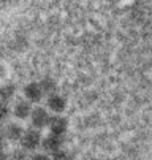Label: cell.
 <instances>
[{"instance_id":"30bf717a","label":"cell","mask_w":152,"mask_h":160,"mask_svg":"<svg viewBox=\"0 0 152 160\" xmlns=\"http://www.w3.org/2000/svg\"><path fill=\"white\" fill-rule=\"evenodd\" d=\"M40 87H41V90H43V94H49L51 90H54L56 89V84H54V81L52 79H43L41 82H40Z\"/></svg>"},{"instance_id":"52a82bcc","label":"cell","mask_w":152,"mask_h":160,"mask_svg":"<svg viewBox=\"0 0 152 160\" xmlns=\"http://www.w3.org/2000/svg\"><path fill=\"white\" fill-rule=\"evenodd\" d=\"M13 111H14V116H16V118H19V119H26L27 116H30V112H32V109H30V103L26 102V100H19V102H16Z\"/></svg>"},{"instance_id":"7a4b0ae2","label":"cell","mask_w":152,"mask_h":160,"mask_svg":"<svg viewBox=\"0 0 152 160\" xmlns=\"http://www.w3.org/2000/svg\"><path fill=\"white\" fill-rule=\"evenodd\" d=\"M30 116H32V125L35 128H43L49 124V114L43 108H35L30 112Z\"/></svg>"},{"instance_id":"8fae6325","label":"cell","mask_w":152,"mask_h":160,"mask_svg":"<svg viewBox=\"0 0 152 160\" xmlns=\"http://www.w3.org/2000/svg\"><path fill=\"white\" fill-rule=\"evenodd\" d=\"M10 116V108L7 103H0V122L5 121Z\"/></svg>"},{"instance_id":"7c38bea8","label":"cell","mask_w":152,"mask_h":160,"mask_svg":"<svg viewBox=\"0 0 152 160\" xmlns=\"http://www.w3.org/2000/svg\"><path fill=\"white\" fill-rule=\"evenodd\" d=\"M11 160H27V154H26V151H22V149L13 151V154H11Z\"/></svg>"},{"instance_id":"4fadbf2b","label":"cell","mask_w":152,"mask_h":160,"mask_svg":"<svg viewBox=\"0 0 152 160\" xmlns=\"http://www.w3.org/2000/svg\"><path fill=\"white\" fill-rule=\"evenodd\" d=\"M52 160H70V155L65 152V151H57V152H54V155H52Z\"/></svg>"},{"instance_id":"9a60e30c","label":"cell","mask_w":152,"mask_h":160,"mask_svg":"<svg viewBox=\"0 0 152 160\" xmlns=\"http://www.w3.org/2000/svg\"><path fill=\"white\" fill-rule=\"evenodd\" d=\"M2 144H3V132L0 128V148H2Z\"/></svg>"},{"instance_id":"9c48e42d","label":"cell","mask_w":152,"mask_h":160,"mask_svg":"<svg viewBox=\"0 0 152 160\" xmlns=\"http://www.w3.org/2000/svg\"><path fill=\"white\" fill-rule=\"evenodd\" d=\"M14 90H16V87H14L13 84H7V86H3V87H0V98L7 102L8 98L13 97Z\"/></svg>"},{"instance_id":"ba28073f","label":"cell","mask_w":152,"mask_h":160,"mask_svg":"<svg viewBox=\"0 0 152 160\" xmlns=\"http://www.w3.org/2000/svg\"><path fill=\"white\" fill-rule=\"evenodd\" d=\"M5 135H7V138L11 140V141H17L22 138V135H24V128L21 127L19 124H8L7 130H5Z\"/></svg>"},{"instance_id":"5b68a950","label":"cell","mask_w":152,"mask_h":160,"mask_svg":"<svg viewBox=\"0 0 152 160\" xmlns=\"http://www.w3.org/2000/svg\"><path fill=\"white\" fill-rule=\"evenodd\" d=\"M24 95L27 97L29 102H40L43 97V90L38 82H30L24 87Z\"/></svg>"},{"instance_id":"277c9868","label":"cell","mask_w":152,"mask_h":160,"mask_svg":"<svg viewBox=\"0 0 152 160\" xmlns=\"http://www.w3.org/2000/svg\"><path fill=\"white\" fill-rule=\"evenodd\" d=\"M41 146H43V149L45 151H48V152H57V151H60V146H62V136H57V135H49V136H46L45 140L41 141Z\"/></svg>"},{"instance_id":"5bb4252c","label":"cell","mask_w":152,"mask_h":160,"mask_svg":"<svg viewBox=\"0 0 152 160\" xmlns=\"http://www.w3.org/2000/svg\"><path fill=\"white\" fill-rule=\"evenodd\" d=\"M30 160H49V158H48L45 154H35V155H33Z\"/></svg>"},{"instance_id":"6da1fadb","label":"cell","mask_w":152,"mask_h":160,"mask_svg":"<svg viewBox=\"0 0 152 160\" xmlns=\"http://www.w3.org/2000/svg\"><path fill=\"white\" fill-rule=\"evenodd\" d=\"M21 141H22V146L26 151H33L41 144V135L37 130H27V132H24Z\"/></svg>"},{"instance_id":"8992f818","label":"cell","mask_w":152,"mask_h":160,"mask_svg":"<svg viewBox=\"0 0 152 160\" xmlns=\"http://www.w3.org/2000/svg\"><path fill=\"white\" fill-rule=\"evenodd\" d=\"M67 106V100H65L62 95H57V94H52L49 95L48 98V108L54 112H62Z\"/></svg>"},{"instance_id":"3957f363","label":"cell","mask_w":152,"mask_h":160,"mask_svg":"<svg viewBox=\"0 0 152 160\" xmlns=\"http://www.w3.org/2000/svg\"><path fill=\"white\" fill-rule=\"evenodd\" d=\"M49 128L52 132V135H57V136H62L68 128V121L65 118H60V116H56V118H51L49 119Z\"/></svg>"},{"instance_id":"2e32d148","label":"cell","mask_w":152,"mask_h":160,"mask_svg":"<svg viewBox=\"0 0 152 160\" xmlns=\"http://www.w3.org/2000/svg\"><path fill=\"white\" fill-rule=\"evenodd\" d=\"M0 160H5V155H3V152H0Z\"/></svg>"}]
</instances>
